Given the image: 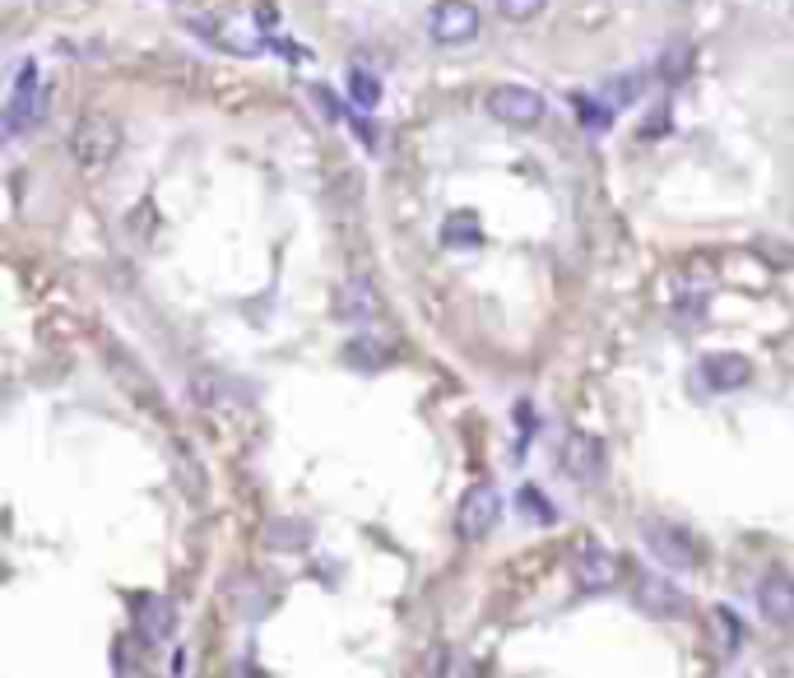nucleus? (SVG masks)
Masks as SVG:
<instances>
[{
  "mask_svg": "<svg viewBox=\"0 0 794 678\" xmlns=\"http://www.w3.org/2000/svg\"><path fill=\"white\" fill-rule=\"evenodd\" d=\"M637 605L655 618H678L687 614V595L678 586H669L665 577H651V571H637Z\"/></svg>",
  "mask_w": 794,
  "mask_h": 678,
  "instance_id": "obj_10",
  "label": "nucleus"
},
{
  "mask_svg": "<svg viewBox=\"0 0 794 678\" xmlns=\"http://www.w3.org/2000/svg\"><path fill=\"white\" fill-rule=\"evenodd\" d=\"M187 396H191V405H200V409H219V405H228L232 396H242V386L228 381L224 372H196V377L187 381Z\"/></svg>",
  "mask_w": 794,
  "mask_h": 678,
  "instance_id": "obj_15",
  "label": "nucleus"
},
{
  "mask_svg": "<svg viewBox=\"0 0 794 678\" xmlns=\"http://www.w3.org/2000/svg\"><path fill=\"white\" fill-rule=\"evenodd\" d=\"M497 520H502V492L493 483H474L456 507V535L465 544H484L497 530Z\"/></svg>",
  "mask_w": 794,
  "mask_h": 678,
  "instance_id": "obj_5",
  "label": "nucleus"
},
{
  "mask_svg": "<svg viewBox=\"0 0 794 678\" xmlns=\"http://www.w3.org/2000/svg\"><path fill=\"white\" fill-rule=\"evenodd\" d=\"M349 98H354L358 112H373L377 102H381V80H377V74H367L363 66H354L349 70Z\"/></svg>",
  "mask_w": 794,
  "mask_h": 678,
  "instance_id": "obj_19",
  "label": "nucleus"
},
{
  "mask_svg": "<svg viewBox=\"0 0 794 678\" xmlns=\"http://www.w3.org/2000/svg\"><path fill=\"white\" fill-rule=\"evenodd\" d=\"M544 6L548 0H497V14L507 23H529V19L544 14Z\"/></svg>",
  "mask_w": 794,
  "mask_h": 678,
  "instance_id": "obj_23",
  "label": "nucleus"
},
{
  "mask_svg": "<svg viewBox=\"0 0 794 678\" xmlns=\"http://www.w3.org/2000/svg\"><path fill=\"white\" fill-rule=\"evenodd\" d=\"M479 10L469 6V0H437V6L428 10V33L433 42L441 47H469L474 38H479Z\"/></svg>",
  "mask_w": 794,
  "mask_h": 678,
  "instance_id": "obj_6",
  "label": "nucleus"
},
{
  "mask_svg": "<svg viewBox=\"0 0 794 678\" xmlns=\"http://www.w3.org/2000/svg\"><path fill=\"white\" fill-rule=\"evenodd\" d=\"M484 108H488L493 121L516 126V130H535V126L548 117L544 93H539V89H525V84H497V89H488Z\"/></svg>",
  "mask_w": 794,
  "mask_h": 678,
  "instance_id": "obj_3",
  "label": "nucleus"
},
{
  "mask_svg": "<svg viewBox=\"0 0 794 678\" xmlns=\"http://www.w3.org/2000/svg\"><path fill=\"white\" fill-rule=\"evenodd\" d=\"M558 465L563 475L576 483H595L604 475V441L595 432H567L558 447Z\"/></svg>",
  "mask_w": 794,
  "mask_h": 678,
  "instance_id": "obj_7",
  "label": "nucleus"
},
{
  "mask_svg": "<svg viewBox=\"0 0 794 678\" xmlns=\"http://www.w3.org/2000/svg\"><path fill=\"white\" fill-rule=\"evenodd\" d=\"M757 609L766 622H794V581L785 571H772V577L757 586Z\"/></svg>",
  "mask_w": 794,
  "mask_h": 678,
  "instance_id": "obj_13",
  "label": "nucleus"
},
{
  "mask_svg": "<svg viewBox=\"0 0 794 678\" xmlns=\"http://www.w3.org/2000/svg\"><path fill=\"white\" fill-rule=\"evenodd\" d=\"M665 126H674V117H669V108H659V112H655V117L642 126V140H655V136H659V130H665Z\"/></svg>",
  "mask_w": 794,
  "mask_h": 678,
  "instance_id": "obj_24",
  "label": "nucleus"
},
{
  "mask_svg": "<svg viewBox=\"0 0 794 678\" xmlns=\"http://www.w3.org/2000/svg\"><path fill=\"white\" fill-rule=\"evenodd\" d=\"M395 358V349L386 345V339H373V335H363V339H349L344 345V362L358 372H373V368H386V362Z\"/></svg>",
  "mask_w": 794,
  "mask_h": 678,
  "instance_id": "obj_17",
  "label": "nucleus"
},
{
  "mask_svg": "<svg viewBox=\"0 0 794 678\" xmlns=\"http://www.w3.org/2000/svg\"><path fill=\"white\" fill-rule=\"evenodd\" d=\"M42 112H47V84H42L38 66H23L14 74V89H10V102H6V136L10 140L29 136V130L42 121Z\"/></svg>",
  "mask_w": 794,
  "mask_h": 678,
  "instance_id": "obj_4",
  "label": "nucleus"
},
{
  "mask_svg": "<svg viewBox=\"0 0 794 678\" xmlns=\"http://www.w3.org/2000/svg\"><path fill=\"white\" fill-rule=\"evenodd\" d=\"M659 74H665V84H683L687 74H693V47L687 42H674L665 57H659Z\"/></svg>",
  "mask_w": 794,
  "mask_h": 678,
  "instance_id": "obj_20",
  "label": "nucleus"
},
{
  "mask_svg": "<svg viewBox=\"0 0 794 678\" xmlns=\"http://www.w3.org/2000/svg\"><path fill=\"white\" fill-rule=\"evenodd\" d=\"M187 23H191V33H200L205 42H215V47H224V51H237V57H251V51L265 47L256 33H237L242 23H228V19L219 23V19H209V14H191Z\"/></svg>",
  "mask_w": 794,
  "mask_h": 678,
  "instance_id": "obj_11",
  "label": "nucleus"
},
{
  "mask_svg": "<svg viewBox=\"0 0 794 678\" xmlns=\"http://www.w3.org/2000/svg\"><path fill=\"white\" fill-rule=\"evenodd\" d=\"M516 502L529 511V520H535V526H558V511H553V502L544 498L535 483H525V488L516 492Z\"/></svg>",
  "mask_w": 794,
  "mask_h": 678,
  "instance_id": "obj_21",
  "label": "nucleus"
},
{
  "mask_svg": "<svg viewBox=\"0 0 794 678\" xmlns=\"http://www.w3.org/2000/svg\"><path fill=\"white\" fill-rule=\"evenodd\" d=\"M711 618H716L711 628H716V637H721V646H725V650H734L738 641H744V622H738V614H734V609L716 605V609H711Z\"/></svg>",
  "mask_w": 794,
  "mask_h": 678,
  "instance_id": "obj_22",
  "label": "nucleus"
},
{
  "mask_svg": "<svg viewBox=\"0 0 794 678\" xmlns=\"http://www.w3.org/2000/svg\"><path fill=\"white\" fill-rule=\"evenodd\" d=\"M153 641L145 637V632H126V637H117V646H112V669L117 674H140L145 669V650H149Z\"/></svg>",
  "mask_w": 794,
  "mask_h": 678,
  "instance_id": "obj_18",
  "label": "nucleus"
},
{
  "mask_svg": "<svg viewBox=\"0 0 794 678\" xmlns=\"http://www.w3.org/2000/svg\"><path fill=\"white\" fill-rule=\"evenodd\" d=\"M130 618H136V632H145L153 646L177 637V605L163 595H130Z\"/></svg>",
  "mask_w": 794,
  "mask_h": 678,
  "instance_id": "obj_8",
  "label": "nucleus"
},
{
  "mask_svg": "<svg viewBox=\"0 0 794 678\" xmlns=\"http://www.w3.org/2000/svg\"><path fill=\"white\" fill-rule=\"evenodd\" d=\"M572 581L580 590H608L618 581V558L604 549V544H580L572 554Z\"/></svg>",
  "mask_w": 794,
  "mask_h": 678,
  "instance_id": "obj_9",
  "label": "nucleus"
},
{
  "mask_svg": "<svg viewBox=\"0 0 794 678\" xmlns=\"http://www.w3.org/2000/svg\"><path fill=\"white\" fill-rule=\"evenodd\" d=\"M484 242V223L474 210H456V215H446L441 223V247H451V251H469V247H479Z\"/></svg>",
  "mask_w": 794,
  "mask_h": 678,
  "instance_id": "obj_16",
  "label": "nucleus"
},
{
  "mask_svg": "<svg viewBox=\"0 0 794 678\" xmlns=\"http://www.w3.org/2000/svg\"><path fill=\"white\" fill-rule=\"evenodd\" d=\"M117 153H121V121L108 117V112H85L75 121L70 130V159L79 172H102V168H112L117 163Z\"/></svg>",
  "mask_w": 794,
  "mask_h": 678,
  "instance_id": "obj_1",
  "label": "nucleus"
},
{
  "mask_svg": "<svg viewBox=\"0 0 794 678\" xmlns=\"http://www.w3.org/2000/svg\"><path fill=\"white\" fill-rule=\"evenodd\" d=\"M377 311H381V293H377V283H367V279L344 283L335 298V317H344V321H373Z\"/></svg>",
  "mask_w": 794,
  "mask_h": 678,
  "instance_id": "obj_14",
  "label": "nucleus"
},
{
  "mask_svg": "<svg viewBox=\"0 0 794 678\" xmlns=\"http://www.w3.org/2000/svg\"><path fill=\"white\" fill-rule=\"evenodd\" d=\"M702 377L711 390H738L753 381V362L744 353H711L702 358Z\"/></svg>",
  "mask_w": 794,
  "mask_h": 678,
  "instance_id": "obj_12",
  "label": "nucleus"
},
{
  "mask_svg": "<svg viewBox=\"0 0 794 678\" xmlns=\"http://www.w3.org/2000/svg\"><path fill=\"white\" fill-rule=\"evenodd\" d=\"M642 539H646V549L665 562L669 571H693L702 567V544L693 539V530H683L674 526V520L665 516H646L642 520Z\"/></svg>",
  "mask_w": 794,
  "mask_h": 678,
  "instance_id": "obj_2",
  "label": "nucleus"
}]
</instances>
